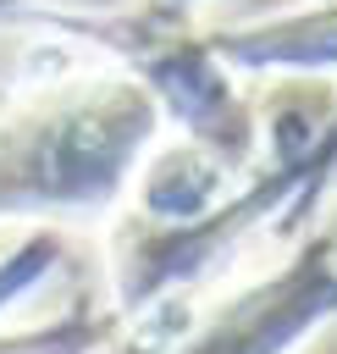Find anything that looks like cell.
<instances>
[{
  "mask_svg": "<svg viewBox=\"0 0 337 354\" xmlns=\"http://www.w3.org/2000/svg\"><path fill=\"white\" fill-rule=\"evenodd\" d=\"M6 221H116L171 133L160 100L44 17H6Z\"/></svg>",
  "mask_w": 337,
  "mask_h": 354,
  "instance_id": "6da1fadb",
  "label": "cell"
},
{
  "mask_svg": "<svg viewBox=\"0 0 337 354\" xmlns=\"http://www.w3.org/2000/svg\"><path fill=\"white\" fill-rule=\"evenodd\" d=\"M309 6H326V0H309Z\"/></svg>",
  "mask_w": 337,
  "mask_h": 354,
  "instance_id": "ba28073f",
  "label": "cell"
},
{
  "mask_svg": "<svg viewBox=\"0 0 337 354\" xmlns=\"http://www.w3.org/2000/svg\"><path fill=\"white\" fill-rule=\"evenodd\" d=\"M149 6H160V11H171V17H193V22H199V11H204L210 0H149Z\"/></svg>",
  "mask_w": 337,
  "mask_h": 354,
  "instance_id": "52a82bcc",
  "label": "cell"
},
{
  "mask_svg": "<svg viewBox=\"0 0 337 354\" xmlns=\"http://www.w3.org/2000/svg\"><path fill=\"white\" fill-rule=\"evenodd\" d=\"M210 44L243 77H337V0L249 22H215Z\"/></svg>",
  "mask_w": 337,
  "mask_h": 354,
  "instance_id": "277c9868",
  "label": "cell"
},
{
  "mask_svg": "<svg viewBox=\"0 0 337 354\" xmlns=\"http://www.w3.org/2000/svg\"><path fill=\"white\" fill-rule=\"evenodd\" d=\"M249 177H238L221 155H210L204 144H188V138H160V149L144 160L138 183H133V199H127V216L149 221V227H199L210 221Z\"/></svg>",
  "mask_w": 337,
  "mask_h": 354,
  "instance_id": "5b68a950",
  "label": "cell"
},
{
  "mask_svg": "<svg viewBox=\"0 0 337 354\" xmlns=\"http://www.w3.org/2000/svg\"><path fill=\"white\" fill-rule=\"evenodd\" d=\"M61 33L83 39L122 72H133L166 111L171 138L204 144L238 177L260 166V94H243V72L221 61L210 28L193 17H171L160 6H133L122 17H44Z\"/></svg>",
  "mask_w": 337,
  "mask_h": 354,
  "instance_id": "7a4b0ae2",
  "label": "cell"
},
{
  "mask_svg": "<svg viewBox=\"0 0 337 354\" xmlns=\"http://www.w3.org/2000/svg\"><path fill=\"white\" fill-rule=\"evenodd\" d=\"M144 0H6V17H122Z\"/></svg>",
  "mask_w": 337,
  "mask_h": 354,
  "instance_id": "8992f818",
  "label": "cell"
},
{
  "mask_svg": "<svg viewBox=\"0 0 337 354\" xmlns=\"http://www.w3.org/2000/svg\"><path fill=\"white\" fill-rule=\"evenodd\" d=\"M337 321V232H309L293 254L227 288L199 315L182 304L133 321V354H298Z\"/></svg>",
  "mask_w": 337,
  "mask_h": 354,
  "instance_id": "3957f363",
  "label": "cell"
}]
</instances>
